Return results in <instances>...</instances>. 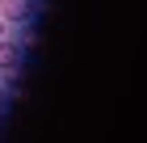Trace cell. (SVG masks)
Instances as JSON below:
<instances>
[{
  "label": "cell",
  "mask_w": 147,
  "mask_h": 143,
  "mask_svg": "<svg viewBox=\"0 0 147 143\" xmlns=\"http://www.w3.org/2000/svg\"><path fill=\"white\" fill-rule=\"evenodd\" d=\"M0 34H4V21H0Z\"/></svg>",
  "instance_id": "cell-1"
},
{
  "label": "cell",
  "mask_w": 147,
  "mask_h": 143,
  "mask_svg": "<svg viewBox=\"0 0 147 143\" xmlns=\"http://www.w3.org/2000/svg\"><path fill=\"white\" fill-rule=\"evenodd\" d=\"M0 46H4V42H0Z\"/></svg>",
  "instance_id": "cell-3"
},
{
  "label": "cell",
  "mask_w": 147,
  "mask_h": 143,
  "mask_svg": "<svg viewBox=\"0 0 147 143\" xmlns=\"http://www.w3.org/2000/svg\"><path fill=\"white\" fill-rule=\"evenodd\" d=\"M0 9H4V0H0Z\"/></svg>",
  "instance_id": "cell-2"
}]
</instances>
